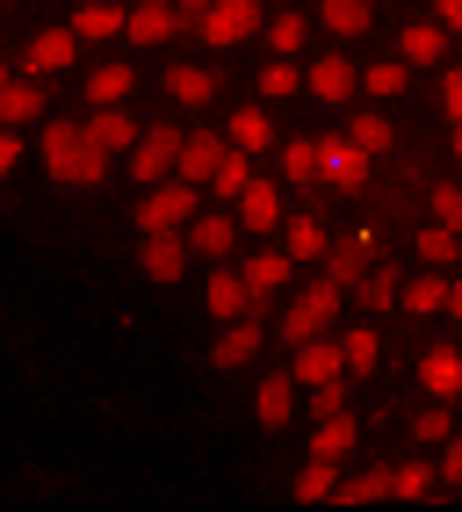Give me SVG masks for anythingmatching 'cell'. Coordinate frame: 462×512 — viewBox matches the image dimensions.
<instances>
[{"label":"cell","mask_w":462,"mask_h":512,"mask_svg":"<svg viewBox=\"0 0 462 512\" xmlns=\"http://www.w3.org/2000/svg\"><path fill=\"white\" fill-rule=\"evenodd\" d=\"M289 412H296V383L289 375H268L260 383V426H289Z\"/></svg>","instance_id":"20"},{"label":"cell","mask_w":462,"mask_h":512,"mask_svg":"<svg viewBox=\"0 0 462 512\" xmlns=\"http://www.w3.org/2000/svg\"><path fill=\"white\" fill-rule=\"evenodd\" d=\"M441 101H448V116H455V123H462V65H455V73H448V80H441Z\"/></svg>","instance_id":"47"},{"label":"cell","mask_w":462,"mask_h":512,"mask_svg":"<svg viewBox=\"0 0 462 512\" xmlns=\"http://www.w3.org/2000/svg\"><path fill=\"white\" fill-rule=\"evenodd\" d=\"M434 469H441V462H398V498L434 491Z\"/></svg>","instance_id":"41"},{"label":"cell","mask_w":462,"mask_h":512,"mask_svg":"<svg viewBox=\"0 0 462 512\" xmlns=\"http://www.w3.org/2000/svg\"><path fill=\"white\" fill-rule=\"evenodd\" d=\"M174 29H181L174 0H145V8H130V44H167Z\"/></svg>","instance_id":"9"},{"label":"cell","mask_w":462,"mask_h":512,"mask_svg":"<svg viewBox=\"0 0 462 512\" xmlns=\"http://www.w3.org/2000/svg\"><path fill=\"white\" fill-rule=\"evenodd\" d=\"M398 51L419 58V65H434V58H441V29H434V22H412L405 37H398Z\"/></svg>","instance_id":"34"},{"label":"cell","mask_w":462,"mask_h":512,"mask_svg":"<svg viewBox=\"0 0 462 512\" xmlns=\"http://www.w3.org/2000/svg\"><path fill=\"white\" fill-rule=\"evenodd\" d=\"M405 87V65H369V94H398Z\"/></svg>","instance_id":"44"},{"label":"cell","mask_w":462,"mask_h":512,"mask_svg":"<svg viewBox=\"0 0 462 512\" xmlns=\"http://www.w3.org/2000/svg\"><path fill=\"white\" fill-rule=\"evenodd\" d=\"M412 433H419V440H448V412H419Z\"/></svg>","instance_id":"46"},{"label":"cell","mask_w":462,"mask_h":512,"mask_svg":"<svg viewBox=\"0 0 462 512\" xmlns=\"http://www.w3.org/2000/svg\"><path fill=\"white\" fill-rule=\"evenodd\" d=\"M419 383L434 390V397H462V354H455V347H426Z\"/></svg>","instance_id":"13"},{"label":"cell","mask_w":462,"mask_h":512,"mask_svg":"<svg viewBox=\"0 0 462 512\" xmlns=\"http://www.w3.org/2000/svg\"><path fill=\"white\" fill-rule=\"evenodd\" d=\"M203 303H210V311H217V318L231 325V318H253V303H260V296H253V282H246V275H231V267H217V275H210V296H203Z\"/></svg>","instance_id":"8"},{"label":"cell","mask_w":462,"mask_h":512,"mask_svg":"<svg viewBox=\"0 0 462 512\" xmlns=\"http://www.w3.org/2000/svg\"><path fill=\"white\" fill-rule=\"evenodd\" d=\"M44 116V87L37 80H8L0 87V123H37Z\"/></svg>","instance_id":"17"},{"label":"cell","mask_w":462,"mask_h":512,"mask_svg":"<svg viewBox=\"0 0 462 512\" xmlns=\"http://www.w3.org/2000/svg\"><path fill=\"white\" fill-rule=\"evenodd\" d=\"M73 44H80V29H44V37L29 44V73H58V65H73Z\"/></svg>","instance_id":"16"},{"label":"cell","mask_w":462,"mask_h":512,"mask_svg":"<svg viewBox=\"0 0 462 512\" xmlns=\"http://www.w3.org/2000/svg\"><path fill=\"white\" fill-rule=\"evenodd\" d=\"M260 29V0H210L203 8V37L210 44H239Z\"/></svg>","instance_id":"7"},{"label":"cell","mask_w":462,"mask_h":512,"mask_svg":"<svg viewBox=\"0 0 462 512\" xmlns=\"http://www.w3.org/2000/svg\"><path fill=\"white\" fill-rule=\"evenodd\" d=\"M347 448H354V419H347V412L318 419V433H311V455H333V462H340Z\"/></svg>","instance_id":"28"},{"label":"cell","mask_w":462,"mask_h":512,"mask_svg":"<svg viewBox=\"0 0 462 512\" xmlns=\"http://www.w3.org/2000/svg\"><path fill=\"white\" fill-rule=\"evenodd\" d=\"M347 296H354V303H369V311H390V303H398V275H390V267L376 260V267H369V275H361Z\"/></svg>","instance_id":"21"},{"label":"cell","mask_w":462,"mask_h":512,"mask_svg":"<svg viewBox=\"0 0 462 512\" xmlns=\"http://www.w3.org/2000/svg\"><path fill=\"white\" fill-rule=\"evenodd\" d=\"M325 29H340V37H361V29H369V0H325Z\"/></svg>","instance_id":"32"},{"label":"cell","mask_w":462,"mask_h":512,"mask_svg":"<svg viewBox=\"0 0 462 512\" xmlns=\"http://www.w3.org/2000/svg\"><path fill=\"white\" fill-rule=\"evenodd\" d=\"M130 94V65H94V80H87V101L94 109H109V101Z\"/></svg>","instance_id":"29"},{"label":"cell","mask_w":462,"mask_h":512,"mask_svg":"<svg viewBox=\"0 0 462 512\" xmlns=\"http://www.w3.org/2000/svg\"><path fill=\"white\" fill-rule=\"evenodd\" d=\"M304 37H311V22H304V15H275V22H268V44H275L282 58H289V51H304Z\"/></svg>","instance_id":"38"},{"label":"cell","mask_w":462,"mask_h":512,"mask_svg":"<svg viewBox=\"0 0 462 512\" xmlns=\"http://www.w3.org/2000/svg\"><path fill=\"white\" fill-rule=\"evenodd\" d=\"M340 347H347V375H369V368H376V332H369V325L347 332Z\"/></svg>","instance_id":"40"},{"label":"cell","mask_w":462,"mask_h":512,"mask_svg":"<svg viewBox=\"0 0 462 512\" xmlns=\"http://www.w3.org/2000/svg\"><path fill=\"white\" fill-rule=\"evenodd\" d=\"M181 8H210V0H181Z\"/></svg>","instance_id":"52"},{"label":"cell","mask_w":462,"mask_h":512,"mask_svg":"<svg viewBox=\"0 0 462 512\" xmlns=\"http://www.w3.org/2000/svg\"><path fill=\"white\" fill-rule=\"evenodd\" d=\"M318 174H325V188L361 195L369 188V152H361L354 138H318Z\"/></svg>","instance_id":"5"},{"label":"cell","mask_w":462,"mask_h":512,"mask_svg":"<svg viewBox=\"0 0 462 512\" xmlns=\"http://www.w3.org/2000/svg\"><path fill=\"white\" fill-rule=\"evenodd\" d=\"M253 347H260V325H253V318H231V325H224V339L210 347V361H217V368H239Z\"/></svg>","instance_id":"18"},{"label":"cell","mask_w":462,"mask_h":512,"mask_svg":"<svg viewBox=\"0 0 462 512\" xmlns=\"http://www.w3.org/2000/svg\"><path fill=\"white\" fill-rule=\"evenodd\" d=\"M369 8H376V0H369Z\"/></svg>","instance_id":"54"},{"label":"cell","mask_w":462,"mask_h":512,"mask_svg":"<svg viewBox=\"0 0 462 512\" xmlns=\"http://www.w3.org/2000/svg\"><path fill=\"white\" fill-rule=\"evenodd\" d=\"M340 368H347V347H333V339H304L296 347V383H333Z\"/></svg>","instance_id":"10"},{"label":"cell","mask_w":462,"mask_h":512,"mask_svg":"<svg viewBox=\"0 0 462 512\" xmlns=\"http://www.w3.org/2000/svg\"><path fill=\"white\" fill-rule=\"evenodd\" d=\"M275 217H282L275 181H246V195H239V224H246V231H275Z\"/></svg>","instance_id":"14"},{"label":"cell","mask_w":462,"mask_h":512,"mask_svg":"<svg viewBox=\"0 0 462 512\" xmlns=\"http://www.w3.org/2000/svg\"><path fill=\"white\" fill-rule=\"evenodd\" d=\"M369 267H376V231H347V238H333V246H325V275H333L340 289H354Z\"/></svg>","instance_id":"6"},{"label":"cell","mask_w":462,"mask_h":512,"mask_svg":"<svg viewBox=\"0 0 462 512\" xmlns=\"http://www.w3.org/2000/svg\"><path fill=\"white\" fill-rule=\"evenodd\" d=\"M434 217H441L448 231H462V188H448V181L434 188Z\"/></svg>","instance_id":"43"},{"label":"cell","mask_w":462,"mask_h":512,"mask_svg":"<svg viewBox=\"0 0 462 512\" xmlns=\"http://www.w3.org/2000/svg\"><path fill=\"white\" fill-rule=\"evenodd\" d=\"M405 311H448V282H441V275L405 282Z\"/></svg>","instance_id":"36"},{"label":"cell","mask_w":462,"mask_h":512,"mask_svg":"<svg viewBox=\"0 0 462 512\" xmlns=\"http://www.w3.org/2000/svg\"><path fill=\"white\" fill-rule=\"evenodd\" d=\"M246 181H253V166H246V152H239V145H231V152H224V166H217V181H210V188H217V195L231 202V195H246Z\"/></svg>","instance_id":"33"},{"label":"cell","mask_w":462,"mask_h":512,"mask_svg":"<svg viewBox=\"0 0 462 512\" xmlns=\"http://www.w3.org/2000/svg\"><path fill=\"white\" fill-rule=\"evenodd\" d=\"M455 253H462V231H448L441 217H434V231H419V260L426 267H448Z\"/></svg>","instance_id":"31"},{"label":"cell","mask_w":462,"mask_h":512,"mask_svg":"<svg viewBox=\"0 0 462 512\" xmlns=\"http://www.w3.org/2000/svg\"><path fill=\"white\" fill-rule=\"evenodd\" d=\"M333 318H340V282L325 275V282H311L304 296L289 303V318H282V339H289V347H304V339H318V332L333 325Z\"/></svg>","instance_id":"2"},{"label":"cell","mask_w":462,"mask_h":512,"mask_svg":"<svg viewBox=\"0 0 462 512\" xmlns=\"http://www.w3.org/2000/svg\"><path fill=\"white\" fill-rule=\"evenodd\" d=\"M448 311H455V318H462V282H448Z\"/></svg>","instance_id":"51"},{"label":"cell","mask_w":462,"mask_h":512,"mask_svg":"<svg viewBox=\"0 0 462 512\" xmlns=\"http://www.w3.org/2000/svg\"><path fill=\"white\" fill-rule=\"evenodd\" d=\"M231 246H239V231H231V217H195V253L224 260Z\"/></svg>","instance_id":"30"},{"label":"cell","mask_w":462,"mask_h":512,"mask_svg":"<svg viewBox=\"0 0 462 512\" xmlns=\"http://www.w3.org/2000/svg\"><path fill=\"white\" fill-rule=\"evenodd\" d=\"M347 138L376 159V152H390V123H383V116H347Z\"/></svg>","instance_id":"35"},{"label":"cell","mask_w":462,"mask_h":512,"mask_svg":"<svg viewBox=\"0 0 462 512\" xmlns=\"http://www.w3.org/2000/svg\"><path fill=\"white\" fill-rule=\"evenodd\" d=\"M441 22H448V29H462V0H441Z\"/></svg>","instance_id":"50"},{"label":"cell","mask_w":462,"mask_h":512,"mask_svg":"<svg viewBox=\"0 0 462 512\" xmlns=\"http://www.w3.org/2000/svg\"><path fill=\"white\" fill-rule=\"evenodd\" d=\"M282 181H296V188H318L325 174H318V145H304V138H296V145H282Z\"/></svg>","instance_id":"27"},{"label":"cell","mask_w":462,"mask_h":512,"mask_svg":"<svg viewBox=\"0 0 462 512\" xmlns=\"http://www.w3.org/2000/svg\"><path fill=\"white\" fill-rule=\"evenodd\" d=\"M289 260H296V253H253V260H246V282H253V296H275V289L289 282Z\"/></svg>","instance_id":"23"},{"label":"cell","mask_w":462,"mask_h":512,"mask_svg":"<svg viewBox=\"0 0 462 512\" xmlns=\"http://www.w3.org/2000/svg\"><path fill=\"white\" fill-rule=\"evenodd\" d=\"M181 224H195V181H159L138 202V231H181Z\"/></svg>","instance_id":"3"},{"label":"cell","mask_w":462,"mask_h":512,"mask_svg":"<svg viewBox=\"0 0 462 512\" xmlns=\"http://www.w3.org/2000/svg\"><path fill=\"white\" fill-rule=\"evenodd\" d=\"M333 469H340L333 455H311V469L296 476V498H304V505H318V498H333V491H340V476H333Z\"/></svg>","instance_id":"24"},{"label":"cell","mask_w":462,"mask_h":512,"mask_svg":"<svg viewBox=\"0 0 462 512\" xmlns=\"http://www.w3.org/2000/svg\"><path fill=\"white\" fill-rule=\"evenodd\" d=\"M296 87V65H268V73H260V94H289Z\"/></svg>","instance_id":"45"},{"label":"cell","mask_w":462,"mask_h":512,"mask_svg":"<svg viewBox=\"0 0 462 512\" xmlns=\"http://www.w3.org/2000/svg\"><path fill=\"white\" fill-rule=\"evenodd\" d=\"M369 498H398V469H361L340 484V505H369Z\"/></svg>","instance_id":"19"},{"label":"cell","mask_w":462,"mask_h":512,"mask_svg":"<svg viewBox=\"0 0 462 512\" xmlns=\"http://www.w3.org/2000/svg\"><path fill=\"white\" fill-rule=\"evenodd\" d=\"M224 138H210V130H195V138L181 145V181H217V166H224Z\"/></svg>","instance_id":"12"},{"label":"cell","mask_w":462,"mask_h":512,"mask_svg":"<svg viewBox=\"0 0 462 512\" xmlns=\"http://www.w3.org/2000/svg\"><path fill=\"white\" fill-rule=\"evenodd\" d=\"M231 145H239V152H260V145H268V116H260V109H239V116H231Z\"/></svg>","instance_id":"37"},{"label":"cell","mask_w":462,"mask_h":512,"mask_svg":"<svg viewBox=\"0 0 462 512\" xmlns=\"http://www.w3.org/2000/svg\"><path fill=\"white\" fill-rule=\"evenodd\" d=\"M181 260H188V253H181L174 231H145V275H152V282H181Z\"/></svg>","instance_id":"15"},{"label":"cell","mask_w":462,"mask_h":512,"mask_svg":"<svg viewBox=\"0 0 462 512\" xmlns=\"http://www.w3.org/2000/svg\"><path fill=\"white\" fill-rule=\"evenodd\" d=\"M347 87H354V65H347V58H318V65H311V94L347 101Z\"/></svg>","instance_id":"26"},{"label":"cell","mask_w":462,"mask_h":512,"mask_svg":"<svg viewBox=\"0 0 462 512\" xmlns=\"http://www.w3.org/2000/svg\"><path fill=\"white\" fill-rule=\"evenodd\" d=\"M44 166H51V181H73V188L109 181V152L87 138V123H44Z\"/></svg>","instance_id":"1"},{"label":"cell","mask_w":462,"mask_h":512,"mask_svg":"<svg viewBox=\"0 0 462 512\" xmlns=\"http://www.w3.org/2000/svg\"><path fill=\"white\" fill-rule=\"evenodd\" d=\"M15 159H22V145L8 138V130H0V181H8V174H15Z\"/></svg>","instance_id":"49"},{"label":"cell","mask_w":462,"mask_h":512,"mask_svg":"<svg viewBox=\"0 0 462 512\" xmlns=\"http://www.w3.org/2000/svg\"><path fill=\"white\" fill-rule=\"evenodd\" d=\"M73 29H80V37H116V29H130V15L116 8V0H94V8L73 15Z\"/></svg>","instance_id":"25"},{"label":"cell","mask_w":462,"mask_h":512,"mask_svg":"<svg viewBox=\"0 0 462 512\" xmlns=\"http://www.w3.org/2000/svg\"><path fill=\"white\" fill-rule=\"evenodd\" d=\"M455 152H462V123H455Z\"/></svg>","instance_id":"53"},{"label":"cell","mask_w":462,"mask_h":512,"mask_svg":"<svg viewBox=\"0 0 462 512\" xmlns=\"http://www.w3.org/2000/svg\"><path fill=\"white\" fill-rule=\"evenodd\" d=\"M311 412H318V419L347 412V390H340V375H333V383H311Z\"/></svg>","instance_id":"42"},{"label":"cell","mask_w":462,"mask_h":512,"mask_svg":"<svg viewBox=\"0 0 462 512\" xmlns=\"http://www.w3.org/2000/svg\"><path fill=\"white\" fill-rule=\"evenodd\" d=\"M181 145H188V138H174V123H152V130H145V138H138V145H130V174H138V181H152V188H159V181H167V174H174V166H181Z\"/></svg>","instance_id":"4"},{"label":"cell","mask_w":462,"mask_h":512,"mask_svg":"<svg viewBox=\"0 0 462 512\" xmlns=\"http://www.w3.org/2000/svg\"><path fill=\"white\" fill-rule=\"evenodd\" d=\"M87 138L102 145V152H130V145L145 138V130H138V123H130V116L116 109V101H109V109H94V116H87Z\"/></svg>","instance_id":"11"},{"label":"cell","mask_w":462,"mask_h":512,"mask_svg":"<svg viewBox=\"0 0 462 512\" xmlns=\"http://www.w3.org/2000/svg\"><path fill=\"white\" fill-rule=\"evenodd\" d=\"M441 476H448V484H462V440H448V455H441Z\"/></svg>","instance_id":"48"},{"label":"cell","mask_w":462,"mask_h":512,"mask_svg":"<svg viewBox=\"0 0 462 512\" xmlns=\"http://www.w3.org/2000/svg\"><path fill=\"white\" fill-rule=\"evenodd\" d=\"M167 94H174V101H188V109H203V101L217 94V80L203 73V65H174V73H167Z\"/></svg>","instance_id":"22"},{"label":"cell","mask_w":462,"mask_h":512,"mask_svg":"<svg viewBox=\"0 0 462 512\" xmlns=\"http://www.w3.org/2000/svg\"><path fill=\"white\" fill-rule=\"evenodd\" d=\"M0 87H8V80H0Z\"/></svg>","instance_id":"55"},{"label":"cell","mask_w":462,"mask_h":512,"mask_svg":"<svg viewBox=\"0 0 462 512\" xmlns=\"http://www.w3.org/2000/svg\"><path fill=\"white\" fill-rule=\"evenodd\" d=\"M289 253H296V260H318V253H325V224H318V217H296V224H289Z\"/></svg>","instance_id":"39"}]
</instances>
